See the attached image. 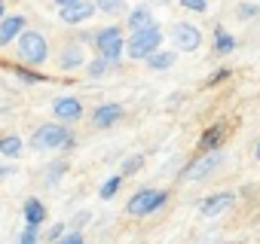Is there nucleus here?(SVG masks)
I'll use <instances>...</instances> for the list:
<instances>
[{"instance_id": "obj_1", "label": "nucleus", "mask_w": 260, "mask_h": 244, "mask_svg": "<svg viewBox=\"0 0 260 244\" xmlns=\"http://www.w3.org/2000/svg\"><path fill=\"white\" fill-rule=\"evenodd\" d=\"M162 46V28L156 22H150L141 31H132V37L125 40V55L135 58V61H147L153 52H159Z\"/></svg>"}, {"instance_id": "obj_2", "label": "nucleus", "mask_w": 260, "mask_h": 244, "mask_svg": "<svg viewBox=\"0 0 260 244\" xmlns=\"http://www.w3.org/2000/svg\"><path fill=\"white\" fill-rule=\"evenodd\" d=\"M122 49H125V40H122V28L119 25H107L95 34V52L101 58H107L110 67H116L122 61Z\"/></svg>"}, {"instance_id": "obj_3", "label": "nucleus", "mask_w": 260, "mask_h": 244, "mask_svg": "<svg viewBox=\"0 0 260 244\" xmlns=\"http://www.w3.org/2000/svg\"><path fill=\"white\" fill-rule=\"evenodd\" d=\"M31 147L34 150H68L74 147V138L68 132V126H61V122H46V126H40L31 138Z\"/></svg>"}, {"instance_id": "obj_4", "label": "nucleus", "mask_w": 260, "mask_h": 244, "mask_svg": "<svg viewBox=\"0 0 260 244\" xmlns=\"http://www.w3.org/2000/svg\"><path fill=\"white\" fill-rule=\"evenodd\" d=\"M19 58L25 61V64H43L46 58H49V43H46V37L43 34H37V31H22L19 34Z\"/></svg>"}, {"instance_id": "obj_5", "label": "nucleus", "mask_w": 260, "mask_h": 244, "mask_svg": "<svg viewBox=\"0 0 260 244\" xmlns=\"http://www.w3.org/2000/svg\"><path fill=\"white\" fill-rule=\"evenodd\" d=\"M166 201H169V192H162V189H138L128 198L125 211L132 217H147V214H156L159 208H166Z\"/></svg>"}, {"instance_id": "obj_6", "label": "nucleus", "mask_w": 260, "mask_h": 244, "mask_svg": "<svg viewBox=\"0 0 260 244\" xmlns=\"http://www.w3.org/2000/svg\"><path fill=\"white\" fill-rule=\"evenodd\" d=\"M172 43L181 52H196L202 46V31L190 22H175L172 25Z\"/></svg>"}, {"instance_id": "obj_7", "label": "nucleus", "mask_w": 260, "mask_h": 244, "mask_svg": "<svg viewBox=\"0 0 260 244\" xmlns=\"http://www.w3.org/2000/svg\"><path fill=\"white\" fill-rule=\"evenodd\" d=\"M58 16L64 25H83L95 16V4L92 0H77V4H68V7H58Z\"/></svg>"}, {"instance_id": "obj_8", "label": "nucleus", "mask_w": 260, "mask_h": 244, "mask_svg": "<svg viewBox=\"0 0 260 244\" xmlns=\"http://www.w3.org/2000/svg\"><path fill=\"white\" fill-rule=\"evenodd\" d=\"M220 165H223V153H217V150H214V153H205L199 162H193V165L187 168V180H205V177H208L211 171H217Z\"/></svg>"}, {"instance_id": "obj_9", "label": "nucleus", "mask_w": 260, "mask_h": 244, "mask_svg": "<svg viewBox=\"0 0 260 244\" xmlns=\"http://www.w3.org/2000/svg\"><path fill=\"white\" fill-rule=\"evenodd\" d=\"M233 201H236V192H217V195H208L202 205H199V214L202 217H220L223 211H230L233 208Z\"/></svg>"}, {"instance_id": "obj_10", "label": "nucleus", "mask_w": 260, "mask_h": 244, "mask_svg": "<svg viewBox=\"0 0 260 244\" xmlns=\"http://www.w3.org/2000/svg\"><path fill=\"white\" fill-rule=\"evenodd\" d=\"M52 113H55V119H61V122H77V119L83 116V104H80V98L64 95V98H58V101L52 104Z\"/></svg>"}, {"instance_id": "obj_11", "label": "nucleus", "mask_w": 260, "mask_h": 244, "mask_svg": "<svg viewBox=\"0 0 260 244\" xmlns=\"http://www.w3.org/2000/svg\"><path fill=\"white\" fill-rule=\"evenodd\" d=\"M25 25H28L25 16H4V19H0V46H10L13 40H19Z\"/></svg>"}, {"instance_id": "obj_12", "label": "nucleus", "mask_w": 260, "mask_h": 244, "mask_svg": "<svg viewBox=\"0 0 260 244\" xmlns=\"http://www.w3.org/2000/svg\"><path fill=\"white\" fill-rule=\"evenodd\" d=\"M119 119H122V107L119 104H101L92 113V126L95 129H110V126H116Z\"/></svg>"}, {"instance_id": "obj_13", "label": "nucleus", "mask_w": 260, "mask_h": 244, "mask_svg": "<svg viewBox=\"0 0 260 244\" xmlns=\"http://www.w3.org/2000/svg\"><path fill=\"white\" fill-rule=\"evenodd\" d=\"M150 22H153V10H150V4H141V7H135V10H128V19H125L128 31H141V28H147Z\"/></svg>"}, {"instance_id": "obj_14", "label": "nucleus", "mask_w": 260, "mask_h": 244, "mask_svg": "<svg viewBox=\"0 0 260 244\" xmlns=\"http://www.w3.org/2000/svg\"><path fill=\"white\" fill-rule=\"evenodd\" d=\"M223 135H226V129L220 126V122H217V126H211V129H205L202 138H199V150H202V153H214V150L223 144Z\"/></svg>"}, {"instance_id": "obj_15", "label": "nucleus", "mask_w": 260, "mask_h": 244, "mask_svg": "<svg viewBox=\"0 0 260 244\" xmlns=\"http://www.w3.org/2000/svg\"><path fill=\"white\" fill-rule=\"evenodd\" d=\"M43 220H46L43 201H40V198H28V201H25V226H37V229H40Z\"/></svg>"}, {"instance_id": "obj_16", "label": "nucleus", "mask_w": 260, "mask_h": 244, "mask_svg": "<svg viewBox=\"0 0 260 244\" xmlns=\"http://www.w3.org/2000/svg\"><path fill=\"white\" fill-rule=\"evenodd\" d=\"M175 52L172 49H159V52H153L150 58H147V67L150 70H172V64H175Z\"/></svg>"}, {"instance_id": "obj_17", "label": "nucleus", "mask_w": 260, "mask_h": 244, "mask_svg": "<svg viewBox=\"0 0 260 244\" xmlns=\"http://www.w3.org/2000/svg\"><path fill=\"white\" fill-rule=\"evenodd\" d=\"M86 61V52H83V46H68L64 52H61V58H58V64L64 67V70H71V67H80Z\"/></svg>"}, {"instance_id": "obj_18", "label": "nucleus", "mask_w": 260, "mask_h": 244, "mask_svg": "<svg viewBox=\"0 0 260 244\" xmlns=\"http://www.w3.org/2000/svg\"><path fill=\"white\" fill-rule=\"evenodd\" d=\"M95 13L122 16V13H128V4H125V0H98V4H95Z\"/></svg>"}, {"instance_id": "obj_19", "label": "nucleus", "mask_w": 260, "mask_h": 244, "mask_svg": "<svg viewBox=\"0 0 260 244\" xmlns=\"http://www.w3.org/2000/svg\"><path fill=\"white\" fill-rule=\"evenodd\" d=\"M214 49H217L220 55H230V52L236 49V37L226 34L223 28H214Z\"/></svg>"}, {"instance_id": "obj_20", "label": "nucleus", "mask_w": 260, "mask_h": 244, "mask_svg": "<svg viewBox=\"0 0 260 244\" xmlns=\"http://www.w3.org/2000/svg\"><path fill=\"white\" fill-rule=\"evenodd\" d=\"M22 138H16V135H7V138H0V153L4 156H10V159H19L22 156Z\"/></svg>"}, {"instance_id": "obj_21", "label": "nucleus", "mask_w": 260, "mask_h": 244, "mask_svg": "<svg viewBox=\"0 0 260 244\" xmlns=\"http://www.w3.org/2000/svg\"><path fill=\"white\" fill-rule=\"evenodd\" d=\"M119 186H122V174H113V177H107L104 183H101V189H98V195L104 198V201H110L116 192H119Z\"/></svg>"}, {"instance_id": "obj_22", "label": "nucleus", "mask_w": 260, "mask_h": 244, "mask_svg": "<svg viewBox=\"0 0 260 244\" xmlns=\"http://www.w3.org/2000/svg\"><path fill=\"white\" fill-rule=\"evenodd\" d=\"M64 171H68V162H64V159L52 162V165L46 168V183H49V186H55V183H58V180L64 177Z\"/></svg>"}, {"instance_id": "obj_23", "label": "nucleus", "mask_w": 260, "mask_h": 244, "mask_svg": "<svg viewBox=\"0 0 260 244\" xmlns=\"http://www.w3.org/2000/svg\"><path fill=\"white\" fill-rule=\"evenodd\" d=\"M141 165H144V156H128V159L122 162L119 174H122V177H128V174H138V171H141Z\"/></svg>"}, {"instance_id": "obj_24", "label": "nucleus", "mask_w": 260, "mask_h": 244, "mask_svg": "<svg viewBox=\"0 0 260 244\" xmlns=\"http://www.w3.org/2000/svg\"><path fill=\"white\" fill-rule=\"evenodd\" d=\"M107 67H110V64H107V58H101V55H98L95 61H89V67H86V70H89V76H92V79H98V76H104V73H107Z\"/></svg>"}, {"instance_id": "obj_25", "label": "nucleus", "mask_w": 260, "mask_h": 244, "mask_svg": "<svg viewBox=\"0 0 260 244\" xmlns=\"http://www.w3.org/2000/svg\"><path fill=\"white\" fill-rule=\"evenodd\" d=\"M19 244H40V229H37V226H25Z\"/></svg>"}, {"instance_id": "obj_26", "label": "nucleus", "mask_w": 260, "mask_h": 244, "mask_svg": "<svg viewBox=\"0 0 260 244\" xmlns=\"http://www.w3.org/2000/svg\"><path fill=\"white\" fill-rule=\"evenodd\" d=\"M239 19H254V16H260V7L257 4H239Z\"/></svg>"}, {"instance_id": "obj_27", "label": "nucleus", "mask_w": 260, "mask_h": 244, "mask_svg": "<svg viewBox=\"0 0 260 244\" xmlns=\"http://www.w3.org/2000/svg\"><path fill=\"white\" fill-rule=\"evenodd\" d=\"M181 7L190 13H205L208 10V0H181Z\"/></svg>"}, {"instance_id": "obj_28", "label": "nucleus", "mask_w": 260, "mask_h": 244, "mask_svg": "<svg viewBox=\"0 0 260 244\" xmlns=\"http://www.w3.org/2000/svg\"><path fill=\"white\" fill-rule=\"evenodd\" d=\"M55 244H86V241H83V232H74V229H71V232H64Z\"/></svg>"}, {"instance_id": "obj_29", "label": "nucleus", "mask_w": 260, "mask_h": 244, "mask_svg": "<svg viewBox=\"0 0 260 244\" xmlns=\"http://www.w3.org/2000/svg\"><path fill=\"white\" fill-rule=\"evenodd\" d=\"M16 73H19L25 83H43V79H46V76H40V73H31V70H16Z\"/></svg>"}, {"instance_id": "obj_30", "label": "nucleus", "mask_w": 260, "mask_h": 244, "mask_svg": "<svg viewBox=\"0 0 260 244\" xmlns=\"http://www.w3.org/2000/svg\"><path fill=\"white\" fill-rule=\"evenodd\" d=\"M86 223H89V211H83V214H77V217H74V232H80V229H83Z\"/></svg>"}, {"instance_id": "obj_31", "label": "nucleus", "mask_w": 260, "mask_h": 244, "mask_svg": "<svg viewBox=\"0 0 260 244\" xmlns=\"http://www.w3.org/2000/svg\"><path fill=\"white\" fill-rule=\"evenodd\" d=\"M226 76H230V70H226V67H220V70H214V76L208 79V86H214V83H223Z\"/></svg>"}, {"instance_id": "obj_32", "label": "nucleus", "mask_w": 260, "mask_h": 244, "mask_svg": "<svg viewBox=\"0 0 260 244\" xmlns=\"http://www.w3.org/2000/svg\"><path fill=\"white\" fill-rule=\"evenodd\" d=\"M61 235H64V226H52L49 229V241H58Z\"/></svg>"}, {"instance_id": "obj_33", "label": "nucleus", "mask_w": 260, "mask_h": 244, "mask_svg": "<svg viewBox=\"0 0 260 244\" xmlns=\"http://www.w3.org/2000/svg\"><path fill=\"white\" fill-rule=\"evenodd\" d=\"M13 174V168H0V177H10Z\"/></svg>"}, {"instance_id": "obj_34", "label": "nucleus", "mask_w": 260, "mask_h": 244, "mask_svg": "<svg viewBox=\"0 0 260 244\" xmlns=\"http://www.w3.org/2000/svg\"><path fill=\"white\" fill-rule=\"evenodd\" d=\"M55 4L58 7H68V4H77V0H55Z\"/></svg>"}, {"instance_id": "obj_35", "label": "nucleus", "mask_w": 260, "mask_h": 244, "mask_svg": "<svg viewBox=\"0 0 260 244\" xmlns=\"http://www.w3.org/2000/svg\"><path fill=\"white\" fill-rule=\"evenodd\" d=\"M254 156H257V159H260V141H257V150H254Z\"/></svg>"}, {"instance_id": "obj_36", "label": "nucleus", "mask_w": 260, "mask_h": 244, "mask_svg": "<svg viewBox=\"0 0 260 244\" xmlns=\"http://www.w3.org/2000/svg\"><path fill=\"white\" fill-rule=\"evenodd\" d=\"M0 19H4V0H0Z\"/></svg>"}, {"instance_id": "obj_37", "label": "nucleus", "mask_w": 260, "mask_h": 244, "mask_svg": "<svg viewBox=\"0 0 260 244\" xmlns=\"http://www.w3.org/2000/svg\"><path fill=\"white\" fill-rule=\"evenodd\" d=\"M4 4H7V0H4Z\"/></svg>"}]
</instances>
